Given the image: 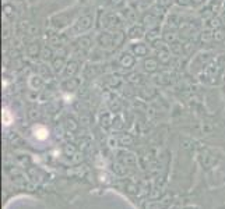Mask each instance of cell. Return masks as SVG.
I'll return each mask as SVG.
<instances>
[{
  "label": "cell",
  "mask_w": 225,
  "mask_h": 209,
  "mask_svg": "<svg viewBox=\"0 0 225 209\" xmlns=\"http://www.w3.org/2000/svg\"><path fill=\"white\" fill-rule=\"evenodd\" d=\"M35 137L39 139H45L46 137H48V130L45 128V127H36L35 128Z\"/></svg>",
  "instance_id": "cell-1"
},
{
  "label": "cell",
  "mask_w": 225,
  "mask_h": 209,
  "mask_svg": "<svg viewBox=\"0 0 225 209\" xmlns=\"http://www.w3.org/2000/svg\"><path fill=\"white\" fill-rule=\"evenodd\" d=\"M10 116H8V110H4V124H10Z\"/></svg>",
  "instance_id": "cell-2"
}]
</instances>
